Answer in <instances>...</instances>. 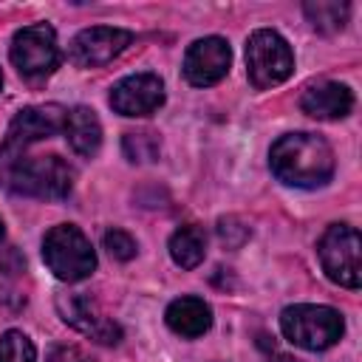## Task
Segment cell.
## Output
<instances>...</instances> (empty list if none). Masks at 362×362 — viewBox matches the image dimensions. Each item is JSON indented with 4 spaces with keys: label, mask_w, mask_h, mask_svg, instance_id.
Wrapping results in <instances>:
<instances>
[{
    "label": "cell",
    "mask_w": 362,
    "mask_h": 362,
    "mask_svg": "<svg viewBox=\"0 0 362 362\" xmlns=\"http://www.w3.org/2000/svg\"><path fill=\"white\" fill-rule=\"evenodd\" d=\"M272 173L300 189H314L334 175V150L317 133H286L272 144Z\"/></svg>",
    "instance_id": "cell-1"
},
{
    "label": "cell",
    "mask_w": 362,
    "mask_h": 362,
    "mask_svg": "<svg viewBox=\"0 0 362 362\" xmlns=\"http://www.w3.org/2000/svg\"><path fill=\"white\" fill-rule=\"evenodd\" d=\"M0 181L17 195L57 201L71 192L74 167L59 156L28 158L25 153H0Z\"/></svg>",
    "instance_id": "cell-2"
},
{
    "label": "cell",
    "mask_w": 362,
    "mask_h": 362,
    "mask_svg": "<svg viewBox=\"0 0 362 362\" xmlns=\"http://www.w3.org/2000/svg\"><path fill=\"white\" fill-rule=\"evenodd\" d=\"M42 260L62 283H79L93 274L96 252L85 232L74 223H59L42 238Z\"/></svg>",
    "instance_id": "cell-3"
},
{
    "label": "cell",
    "mask_w": 362,
    "mask_h": 362,
    "mask_svg": "<svg viewBox=\"0 0 362 362\" xmlns=\"http://www.w3.org/2000/svg\"><path fill=\"white\" fill-rule=\"evenodd\" d=\"M280 331L288 342L305 351H325L339 342L345 322L342 314L331 305H314V303H297L283 308L280 314Z\"/></svg>",
    "instance_id": "cell-4"
},
{
    "label": "cell",
    "mask_w": 362,
    "mask_h": 362,
    "mask_svg": "<svg viewBox=\"0 0 362 362\" xmlns=\"http://www.w3.org/2000/svg\"><path fill=\"white\" fill-rule=\"evenodd\" d=\"M317 255H320L322 272L334 283H339L345 288H359V283H362V240L354 226L331 223L317 243Z\"/></svg>",
    "instance_id": "cell-5"
},
{
    "label": "cell",
    "mask_w": 362,
    "mask_h": 362,
    "mask_svg": "<svg viewBox=\"0 0 362 362\" xmlns=\"http://www.w3.org/2000/svg\"><path fill=\"white\" fill-rule=\"evenodd\" d=\"M294 71V54L288 48V42L272 31V28H260L249 37L246 42V74L249 82L260 90L274 88L280 82H286Z\"/></svg>",
    "instance_id": "cell-6"
},
{
    "label": "cell",
    "mask_w": 362,
    "mask_h": 362,
    "mask_svg": "<svg viewBox=\"0 0 362 362\" xmlns=\"http://www.w3.org/2000/svg\"><path fill=\"white\" fill-rule=\"evenodd\" d=\"M11 62L14 68L28 76V79H40L48 76L57 65H59V45H57V31L48 23H34L25 25L14 34L11 40Z\"/></svg>",
    "instance_id": "cell-7"
},
{
    "label": "cell",
    "mask_w": 362,
    "mask_h": 362,
    "mask_svg": "<svg viewBox=\"0 0 362 362\" xmlns=\"http://www.w3.org/2000/svg\"><path fill=\"white\" fill-rule=\"evenodd\" d=\"M65 107L62 105H34L20 110L6 133V141L0 144V153L11 156V153H25L31 144L57 136L65 127Z\"/></svg>",
    "instance_id": "cell-8"
},
{
    "label": "cell",
    "mask_w": 362,
    "mask_h": 362,
    "mask_svg": "<svg viewBox=\"0 0 362 362\" xmlns=\"http://www.w3.org/2000/svg\"><path fill=\"white\" fill-rule=\"evenodd\" d=\"M130 42H133V34L127 28L90 25V28H82L71 40L68 54L79 68H96V65H107L110 59H116Z\"/></svg>",
    "instance_id": "cell-9"
},
{
    "label": "cell",
    "mask_w": 362,
    "mask_h": 362,
    "mask_svg": "<svg viewBox=\"0 0 362 362\" xmlns=\"http://www.w3.org/2000/svg\"><path fill=\"white\" fill-rule=\"evenodd\" d=\"M229 62H232L229 42L223 37H204V40H195L187 48L184 76L195 88H209V85H215L226 76Z\"/></svg>",
    "instance_id": "cell-10"
},
{
    "label": "cell",
    "mask_w": 362,
    "mask_h": 362,
    "mask_svg": "<svg viewBox=\"0 0 362 362\" xmlns=\"http://www.w3.org/2000/svg\"><path fill=\"white\" fill-rule=\"evenodd\" d=\"M164 105V82L156 74H130L110 90V107L122 116H150Z\"/></svg>",
    "instance_id": "cell-11"
},
{
    "label": "cell",
    "mask_w": 362,
    "mask_h": 362,
    "mask_svg": "<svg viewBox=\"0 0 362 362\" xmlns=\"http://www.w3.org/2000/svg\"><path fill=\"white\" fill-rule=\"evenodd\" d=\"M57 308L68 325L93 337L102 345H116L122 339V328L113 320H107L88 294H62L57 300Z\"/></svg>",
    "instance_id": "cell-12"
},
{
    "label": "cell",
    "mask_w": 362,
    "mask_h": 362,
    "mask_svg": "<svg viewBox=\"0 0 362 362\" xmlns=\"http://www.w3.org/2000/svg\"><path fill=\"white\" fill-rule=\"evenodd\" d=\"M300 107L303 113L314 116V119H345L354 107V93L348 85L342 82H331V79H322V82H314L303 90L300 96Z\"/></svg>",
    "instance_id": "cell-13"
},
{
    "label": "cell",
    "mask_w": 362,
    "mask_h": 362,
    "mask_svg": "<svg viewBox=\"0 0 362 362\" xmlns=\"http://www.w3.org/2000/svg\"><path fill=\"white\" fill-rule=\"evenodd\" d=\"M164 320L170 325V331H175L178 337L195 339L204 337L212 325V308L201 300V297H178L167 305Z\"/></svg>",
    "instance_id": "cell-14"
},
{
    "label": "cell",
    "mask_w": 362,
    "mask_h": 362,
    "mask_svg": "<svg viewBox=\"0 0 362 362\" xmlns=\"http://www.w3.org/2000/svg\"><path fill=\"white\" fill-rule=\"evenodd\" d=\"M62 130L68 136V144L79 156H93L102 144V124H99L96 113L85 105H76L65 113V127Z\"/></svg>",
    "instance_id": "cell-15"
},
{
    "label": "cell",
    "mask_w": 362,
    "mask_h": 362,
    "mask_svg": "<svg viewBox=\"0 0 362 362\" xmlns=\"http://www.w3.org/2000/svg\"><path fill=\"white\" fill-rule=\"evenodd\" d=\"M206 255V235L201 226L187 223L181 229L173 232L170 238V257L175 260V266L181 269H195Z\"/></svg>",
    "instance_id": "cell-16"
},
{
    "label": "cell",
    "mask_w": 362,
    "mask_h": 362,
    "mask_svg": "<svg viewBox=\"0 0 362 362\" xmlns=\"http://www.w3.org/2000/svg\"><path fill=\"white\" fill-rule=\"evenodd\" d=\"M348 11H351L348 3H325V0L305 3V17L320 31H337V28H342L345 20H348Z\"/></svg>",
    "instance_id": "cell-17"
},
{
    "label": "cell",
    "mask_w": 362,
    "mask_h": 362,
    "mask_svg": "<svg viewBox=\"0 0 362 362\" xmlns=\"http://www.w3.org/2000/svg\"><path fill=\"white\" fill-rule=\"evenodd\" d=\"M0 362H37V348L23 331H6L0 337Z\"/></svg>",
    "instance_id": "cell-18"
},
{
    "label": "cell",
    "mask_w": 362,
    "mask_h": 362,
    "mask_svg": "<svg viewBox=\"0 0 362 362\" xmlns=\"http://www.w3.org/2000/svg\"><path fill=\"white\" fill-rule=\"evenodd\" d=\"M122 144L130 161H153L158 156V139L153 133H127Z\"/></svg>",
    "instance_id": "cell-19"
},
{
    "label": "cell",
    "mask_w": 362,
    "mask_h": 362,
    "mask_svg": "<svg viewBox=\"0 0 362 362\" xmlns=\"http://www.w3.org/2000/svg\"><path fill=\"white\" fill-rule=\"evenodd\" d=\"M102 243L110 252V257H116V260H130V257H136V249H139L133 235L124 232V229H107Z\"/></svg>",
    "instance_id": "cell-20"
},
{
    "label": "cell",
    "mask_w": 362,
    "mask_h": 362,
    "mask_svg": "<svg viewBox=\"0 0 362 362\" xmlns=\"http://www.w3.org/2000/svg\"><path fill=\"white\" fill-rule=\"evenodd\" d=\"M48 362H90V359L74 345H59V348H54L48 354Z\"/></svg>",
    "instance_id": "cell-21"
},
{
    "label": "cell",
    "mask_w": 362,
    "mask_h": 362,
    "mask_svg": "<svg viewBox=\"0 0 362 362\" xmlns=\"http://www.w3.org/2000/svg\"><path fill=\"white\" fill-rule=\"evenodd\" d=\"M269 362H300L297 356H291V354H274Z\"/></svg>",
    "instance_id": "cell-22"
},
{
    "label": "cell",
    "mask_w": 362,
    "mask_h": 362,
    "mask_svg": "<svg viewBox=\"0 0 362 362\" xmlns=\"http://www.w3.org/2000/svg\"><path fill=\"white\" fill-rule=\"evenodd\" d=\"M0 240H3V221H0Z\"/></svg>",
    "instance_id": "cell-23"
},
{
    "label": "cell",
    "mask_w": 362,
    "mask_h": 362,
    "mask_svg": "<svg viewBox=\"0 0 362 362\" xmlns=\"http://www.w3.org/2000/svg\"><path fill=\"white\" fill-rule=\"evenodd\" d=\"M0 88H3V74H0Z\"/></svg>",
    "instance_id": "cell-24"
}]
</instances>
